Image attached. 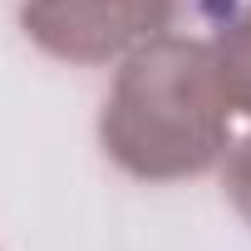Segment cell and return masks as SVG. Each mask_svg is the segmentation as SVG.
Listing matches in <instances>:
<instances>
[{"label": "cell", "instance_id": "obj_3", "mask_svg": "<svg viewBox=\"0 0 251 251\" xmlns=\"http://www.w3.org/2000/svg\"><path fill=\"white\" fill-rule=\"evenodd\" d=\"M207 54H212L217 84L226 94V108L251 118V0H241L236 10H226L212 25Z\"/></svg>", "mask_w": 251, "mask_h": 251}, {"label": "cell", "instance_id": "obj_2", "mask_svg": "<svg viewBox=\"0 0 251 251\" xmlns=\"http://www.w3.org/2000/svg\"><path fill=\"white\" fill-rule=\"evenodd\" d=\"M187 0H25L20 30L64 64H123L158 35H173Z\"/></svg>", "mask_w": 251, "mask_h": 251}, {"label": "cell", "instance_id": "obj_4", "mask_svg": "<svg viewBox=\"0 0 251 251\" xmlns=\"http://www.w3.org/2000/svg\"><path fill=\"white\" fill-rule=\"evenodd\" d=\"M217 163H222V192H226V202L251 226V133L236 138V143H226V153Z\"/></svg>", "mask_w": 251, "mask_h": 251}, {"label": "cell", "instance_id": "obj_1", "mask_svg": "<svg viewBox=\"0 0 251 251\" xmlns=\"http://www.w3.org/2000/svg\"><path fill=\"white\" fill-rule=\"evenodd\" d=\"M99 143L143 182H182L217 168L231 143V108L207 40L158 35L123 59L99 113Z\"/></svg>", "mask_w": 251, "mask_h": 251}]
</instances>
